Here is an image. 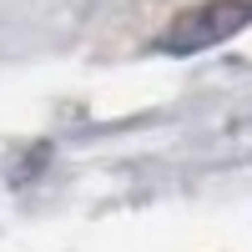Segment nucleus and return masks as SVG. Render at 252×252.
<instances>
[{"mask_svg": "<svg viewBox=\"0 0 252 252\" xmlns=\"http://www.w3.org/2000/svg\"><path fill=\"white\" fill-rule=\"evenodd\" d=\"M247 26H252L247 0H202V5L166 20V31L152 40V51H161V56H197V51H212L222 40H232Z\"/></svg>", "mask_w": 252, "mask_h": 252, "instance_id": "nucleus-1", "label": "nucleus"}, {"mask_svg": "<svg viewBox=\"0 0 252 252\" xmlns=\"http://www.w3.org/2000/svg\"><path fill=\"white\" fill-rule=\"evenodd\" d=\"M247 5H252V0H247Z\"/></svg>", "mask_w": 252, "mask_h": 252, "instance_id": "nucleus-2", "label": "nucleus"}]
</instances>
